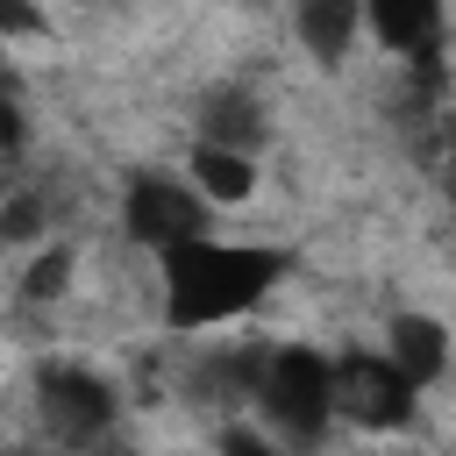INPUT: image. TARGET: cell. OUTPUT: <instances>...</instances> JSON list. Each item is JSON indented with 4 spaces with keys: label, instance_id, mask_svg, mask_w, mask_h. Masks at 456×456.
Instances as JSON below:
<instances>
[{
    "label": "cell",
    "instance_id": "cell-1",
    "mask_svg": "<svg viewBox=\"0 0 456 456\" xmlns=\"http://www.w3.org/2000/svg\"><path fill=\"white\" fill-rule=\"evenodd\" d=\"M278 278V256L271 249H249V242H214V235H192L178 249H164V306L178 328H207V321H228L242 306H256Z\"/></svg>",
    "mask_w": 456,
    "mask_h": 456
},
{
    "label": "cell",
    "instance_id": "cell-2",
    "mask_svg": "<svg viewBox=\"0 0 456 456\" xmlns=\"http://www.w3.org/2000/svg\"><path fill=\"white\" fill-rule=\"evenodd\" d=\"M256 399H264V420H271L278 435L314 442V435H328V420H335V363L314 356V349H278V356H264Z\"/></svg>",
    "mask_w": 456,
    "mask_h": 456
},
{
    "label": "cell",
    "instance_id": "cell-3",
    "mask_svg": "<svg viewBox=\"0 0 456 456\" xmlns=\"http://www.w3.org/2000/svg\"><path fill=\"white\" fill-rule=\"evenodd\" d=\"M413 378L392 363V356H370V349H349L335 363V413L356 420V428H399L413 413Z\"/></svg>",
    "mask_w": 456,
    "mask_h": 456
},
{
    "label": "cell",
    "instance_id": "cell-4",
    "mask_svg": "<svg viewBox=\"0 0 456 456\" xmlns=\"http://www.w3.org/2000/svg\"><path fill=\"white\" fill-rule=\"evenodd\" d=\"M121 221H128L135 242L178 249V242L207 235V200H200V185H178V178H135L128 200H121Z\"/></svg>",
    "mask_w": 456,
    "mask_h": 456
},
{
    "label": "cell",
    "instance_id": "cell-5",
    "mask_svg": "<svg viewBox=\"0 0 456 456\" xmlns=\"http://www.w3.org/2000/svg\"><path fill=\"white\" fill-rule=\"evenodd\" d=\"M36 399H43V428L57 442H93V435L114 428V392L78 363H50L36 378Z\"/></svg>",
    "mask_w": 456,
    "mask_h": 456
},
{
    "label": "cell",
    "instance_id": "cell-6",
    "mask_svg": "<svg viewBox=\"0 0 456 456\" xmlns=\"http://www.w3.org/2000/svg\"><path fill=\"white\" fill-rule=\"evenodd\" d=\"M363 21L392 57H413V64H428L442 43V0H363Z\"/></svg>",
    "mask_w": 456,
    "mask_h": 456
},
{
    "label": "cell",
    "instance_id": "cell-7",
    "mask_svg": "<svg viewBox=\"0 0 456 456\" xmlns=\"http://www.w3.org/2000/svg\"><path fill=\"white\" fill-rule=\"evenodd\" d=\"M385 356H392L413 385H435V378L449 370V328H442V321H428V314H399V321H392Z\"/></svg>",
    "mask_w": 456,
    "mask_h": 456
},
{
    "label": "cell",
    "instance_id": "cell-8",
    "mask_svg": "<svg viewBox=\"0 0 456 456\" xmlns=\"http://www.w3.org/2000/svg\"><path fill=\"white\" fill-rule=\"evenodd\" d=\"M356 28H363V0H299V43L321 64H342Z\"/></svg>",
    "mask_w": 456,
    "mask_h": 456
},
{
    "label": "cell",
    "instance_id": "cell-9",
    "mask_svg": "<svg viewBox=\"0 0 456 456\" xmlns=\"http://www.w3.org/2000/svg\"><path fill=\"white\" fill-rule=\"evenodd\" d=\"M192 185H200V200H249L256 192V164H249V150L200 142L192 150Z\"/></svg>",
    "mask_w": 456,
    "mask_h": 456
},
{
    "label": "cell",
    "instance_id": "cell-10",
    "mask_svg": "<svg viewBox=\"0 0 456 456\" xmlns=\"http://www.w3.org/2000/svg\"><path fill=\"white\" fill-rule=\"evenodd\" d=\"M256 135H264V114L249 107V93H214V100H207V142L249 150Z\"/></svg>",
    "mask_w": 456,
    "mask_h": 456
},
{
    "label": "cell",
    "instance_id": "cell-11",
    "mask_svg": "<svg viewBox=\"0 0 456 456\" xmlns=\"http://www.w3.org/2000/svg\"><path fill=\"white\" fill-rule=\"evenodd\" d=\"M64 278H71V249H43L36 271H28V299H57Z\"/></svg>",
    "mask_w": 456,
    "mask_h": 456
},
{
    "label": "cell",
    "instance_id": "cell-12",
    "mask_svg": "<svg viewBox=\"0 0 456 456\" xmlns=\"http://www.w3.org/2000/svg\"><path fill=\"white\" fill-rule=\"evenodd\" d=\"M221 456H278V449H271V435H256V428H228V435H221Z\"/></svg>",
    "mask_w": 456,
    "mask_h": 456
},
{
    "label": "cell",
    "instance_id": "cell-13",
    "mask_svg": "<svg viewBox=\"0 0 456 456\" xmlns=\"http://www.w3.org/2000/svg\"><path fill=\"white\" fill-rule=\"evenodd\" d=\"M0 28H7V36H36L43 21H36V7H28V0H0Z\"/></svg>",
    "mask_w": 456,
    "mask_h": 456
},
{
    "label": "cell",
    "instance_id": "cell-14",
    "mask_svg": "<svg viewBox=\"0 0 456 456\" xmlns=\"http://www.w3.org/2000/svg\"><path fill=\"white\" fill-rule=\"evenodd\" d=\"M0 235H14V242H21V235H36V200H14V207L0 214Z\"/></svg>",
    "mask_w": 456,
    "mask_h": 456
},
{
    "label": "cell",
    "instance_id": "cell-15",
    "mask_svg": "<svg viewBox=\"0 0 456 456\" xmlns=\"http://www.w3.org/2000/svg\"><path fill=\"white\" fill-rule=\"evenodd\" d=\"M14 150H21V107L0 100V157H14Z\"/></svg>",
    "mask_w": 456,
    "mask_h": 456
},
{
    "label": "cell",
    "instance_id": "cell-16",
    "mask_svg": "<svg viewBox=\"0 0 456 456\" xmlns=\"http://www.w3.org/2000/svg\"><path fill=\"white\" fill-rule=\"evenodd\" d=\"M7 93H14V78H7V64H0V100H7Z\"/></svg>",
    "mask_w": 456,
    "mask_h": 456
}]
</instances>
